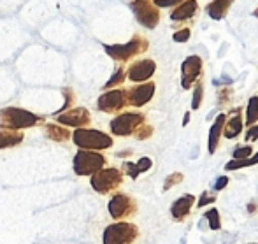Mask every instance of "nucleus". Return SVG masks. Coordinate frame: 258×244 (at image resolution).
<instances>
[{
    "mask_svg": "<svg viewBox=\"0 0 258 244\" xmlns=\"http://www.w3.org/2000/svg\"><path fill=\"white\" fill-rule=\"evenodd\" d=\"M44 118L32 111L21 107H4L0 109V129L6 130H25L39 125Z\"/></svg>",
    "mask_w": 258,
    "mask_h": 244,
    "instance_id": "obj_1",
    "label": "nucleus"
},
{
    "mask_svg": "<svg viewBox=\"0 0 258 244\" xmlns=\"http://www.w3.org/2000/svg\"><path fill=\"white\" fill-rule=\"evenodd\" d=\"M148 48H150L148 39L141 34H136L126 44H105L104 51L114 62H121L123 64V62H128L132 58L139 56V54L146 53Z\"/></svg>",
    "mask_w": 258,
    "mask_h": 244,
    "instance_id": "obj_2",
    "label": "nucleus"
},
{
    "mask_svg": "<svg viewBox=\"0 0 258 244\" xmlns=\"http://www.w3.org/2000/svg\"><path fill=\"white\" fill-rule=\"evenodd\" d=\"M72 141L81 149H93V151H102L112 146V137L100 130L93 129H76L72 132Z\"/></svg>",
    "mask_w": 258,
    "mask_h": 244,
    "instance_id": "obj_3",
    "label": "nucleus"
},
{
    "mask_svg": "<svg viewBox=\"0 0 258 244\" xmlns=\"http://www.w3.org/2000/svg\"><path fill=\"white\" fill-rule=\"evenodd\" d=\"M105 165V156L93 149H81L74 156V172L78 176H92Z\"/></svg>",
    "mask_w": 258,
    "mask_h": 244,
    "instance_id": "obj_4",
    "label": "nucleus"
},
{
    "mask_svg": "<svg viewBox=\"0 0 258 244\" xmlns=\"http://www.w3.org/2000/svg\"><path fill=\"white\" fill-rule=\"evenodd\" d=\"M139 235V228L134 223L119 221V223L109 225L104 230L102 242L104 244H132Z\"/></svg>",
    "mask_w": 258,
    "mask_h": 244,
    "instance_id": "obj_5",
    "label": "nucleus"
},
{
    "mask_svg": "<svg viewBox=\"0 0 258 244\" xmlns=\"http://www.w3.org/2000/svg\"><path fill=\"white\" fill-rule=\"evenodd\" d=\"M121 183H123V172L114 169V167H109V169H104L102 167L95 174H92V179H90V185H92L93 190L102 195L111 194Z\"/></svg>",
    "mask_w": 258,
    "mask_h": 244,
    "instance_id": "obj_6",
    "label": "nucleus"
},
{
    "mask_svg": "<svg viewBox=\"0 0 258 244\" xmlns=\"http://www.w3.org/2000/svg\"><path fill=\"white\" fill-rule=\"evenodd\" d=\"M144 121H146V116H144L143 112H137V111L123 112V114H118L111 121V132L118 137L134 136V132H136Z\"/></svg>",
    "mask_w": 258,
    "mask_h": 244,
    "instance_id": "obj_7",
    "label": "nucleus"
},
{
    "mask_svg": "<svg viewBox=\"0 0 258 244\" xmlns=\"http://www.w3.org/2000/svg\"><path fill=\"white\" fill-rule=\"evenodd\" d=\"M130 9L136 14V20L150 30L156 28L160 23V7L155 6L153 0H132Z\"/></svg>",
    "mask_w": 258,
    "mask_h": 244,
    "instance_id": "obj_8",
    "label": "nucleus"
},
{
    "mask_svg": "<svg viewBox=\"0 0 258 244\" xmlns=\"http://www.w3.org/2000/svg\"><path fill=\"white\" fill-rule=\"evenodd\" d=\"M128 105V97H126V90L123 88H111L99 97L97 100V107L102 112L112 114V112H119L123 107Z\"/></svg>",
    "mask_w": 258,
    "mask_h": 244,
    "instance_id": "obj_9",
    "label": "nucleus"
},
{
    "mask_svg": "<svg viewBox=\"0 0 258 244\" xmlns=\"http://www.w3.org/2000/svg\"><path fill=\"white\" fill-rule=\"evenodd\" d=\"M56 123L63 127H74V129H88L92 123V114L86 107H72L56 114Z\"/></svg>",
    "mask_w": 258,
    "mask_h": 244,
    "instance_id": "obj_10",
    "label": "nucleus"
},
{
    "mask_svg": "<svg viewBox=\"0 0 258 244\" xmlns=\"http://www.w3.org/2000/svg\"><path fill=\"white\" fill-rule=\"evenodd\" d=\"M107 209H109V214H111L114 220H121V218L136 214L137 204L132 197L123 195V194H116L111 200H109Z\"/></svg>",
    "mask_w": 258,
    "mask_h": 244,
    "instance_id": "obj_11",
    "label": "nucleus"
},
{
    "mask_svg": "<svg viewBox=\"0 0 258 244\" xmlns=\"http://www.w3.org/2000/svg\"><path fill=\"white\" fill-rule=\"evenodd\" d=\"M202 58L199 54H191L181 65V86L184 90H190L191 85L197 83V79L202 74Z\"/></svg>",
    "mask_w": 258,
    "mask_h": 244,
    "instance_id": "obj_12",
    "label": "nucleus"
},
{
    "mask_svg": "<svg viewBox=\"0 0 258 244\" xmlns=\"http://www.w3.org/2000/svg\"><path fill=\"white\" fill-rule=\"evenodd\" d=\"M156 71V64L151 58H143V60L134 62L126 71V78L134 83H146L148 79L153 78Z\"/></svg>",
    "mask_w": 258,
    "mask_h": 244,
    "instance_id": "obj_13",
    "label": "nucleus"
},
{
    "mask_svg": "<svg viewBox=\"0 0 258 244\" xmlns=\"http://www.w3.org/2000/svg\"><path fill=\"white\" fill-rule=\"evenodd\" d=\"M155 83H143L139 86H134V88L126 90V97H128V104L134 107H143L148 102L153 98L155 95Z\"/></svg>",
    "mask_w": 258,
    "mask_h": 244,
    "instance_id": "obj_14",
    "label": "nucleus"
},
{
    "mask_svg": "<svg viewBox=\"0 0 258 244\" xmlns=\"http://www.w3.org/2000/svg\"><path fill=\"white\" fill-rule=\"evenodd\" d=\"M194 204H195V197L191 194H184L170 206V214H172V218L176 221H183L190 214Z\"/></svg>",
    "mask_w": 258,
    "mask_h": 244,
    "instance_id": "obj_15",
    "label": "nucleus"
},
{
    "mask_svg": "<svg viewBox=\"0 0 258 244\" xmlns=\"http://www.w3.org/2000/svg\"><path fill=\"white\" fill-rule=\"evenodd\" d=\"M199 11V2L197 0H183L181 4H177L174 7V11L170 13V20L172 21H184L191 20Z\"/></svg>",
    "mask_w": 258,
    "mask_h": 244,
    "instance_id": "obj_16",
    "label": "nucleus"
},
{
    "mask_svg": "<svg viewBox=\"0 0 258 244\" xmlns=\"http://www.w3.org/2000/svg\"><path fill=\"white\" fill-rule=\"evenodd\" d=\"M241 112V109H235V111H232V116L228 118V121H225L223 125V136L227 137V139H235V137H239V134L242 132V116L239 114Z\"/></svg>",
    "mask_w": 258,
    "mask_h": 244,
    "instance_id": "obj_17",
    "label": "nucleus"
},
{
    "mask_svg": "<svg viewBox=\"0 0 258 244\" xmlns=\"http://www.w3.org/2000/svg\"><path fill=\"white\" fill-rule=\"evenodd\" d=\"M225 121H227V116L218 114V118L214 119L213 127H211V130H209V153L211 155H214L218 146H220V139H221V136H223Z\"/></svg>",
    "mask_w": 258,
    "mask_h": 244,
    "instance_id": "obj_18",
    "label": "nucleus"
},
{
    "mask_svg": "<svg viewBox=\"0 0 258 244\" xmlns=\"http://www.w3.org/2000/svg\"><path fill=\"white\" fill-rule=\"evenodd\" d=\"M44 132L48 136V139L54 141V143H67L69 139H72V132L69 129H65L60 123H48L44 125Z\"/></svg>",
    "mask_w": 258,
    "mask_h": 244,
    "instance_id": "obj_19",
    "label": "nucleus"
},
{
    "mask_svg": "<svg viewBox=\"0 0 258 244\" xmlns=\"http://www.w3.org/2000/svg\"><path fill=\"white\" fill-rule=\"evenodd\" d=\"M234 2H235V0H213V2L206 7V11H207V14L213 18V20L220 21V20H223V18L227 16L228 9H230Z\"/></svg>",
    "mask_w": 258,
    "mask_h": 244,
    "instance_id": "obj_20",
    "label": "nucleus"
},
{
    "mask_svg": "<svg viewBox=\"0 0 258 244\" xmlns=\"http://www.w3.org/2000/svg\"><path fill=\"white\" fill-rule=\"evenodd\" d=\"M25 139L23 132L21 130H6L0 129V149L14 148L18 144H21Z\"/></svg>",
    "mask_w": 258,
    "mask_h": 244,
    "instance_id": "obj_21",
    "label": "nucleus"
},
{
    "mask_svg": "<svg viewBox=\"0 0 258 244\" xmlns=\"http://www.w3.org/2000/svg\"><path fill=\"white\" fill-rule=\"evenodd\" d=\"M258 163V153L256 155H251L248 158H234L225 165L227 170H239V169H244V167H251V165H256Z\"/></svg>",
    "mask_w": 258,
    "mask_h": 244,
    "instance_id": "obj_22",
    "label": "nucleus"
},
{
    "mask_svg": "<svg viewBox=\"0 0 258 244\" xmlns=\"http://www.w3.org/2000/svg\"><path fill=\"white\" fill-rule=\"evenodd\" d=\"M258 121V97H251L248 100V107H246V125L251 127Z\"/></svg>",
    "mask_w": 258,
    "mask_h": 244,
    "instance_id": "obj_23",
    "label": "nucleus"
},
{
    "mask_svg": "<svg viewBox=\"0 0 258 244\" xmlns=\"http://www.w3.org/2000/svg\"><path fill=\"white\" fill-rule=\"evenodd\" d=\"M125 79H126V71H125V69H123V67L116 69V72L111 76V79H109V81L104 85V90H111V88H114V86L123 85V83H125Z\"/></svg>",
    "mask_w": 258,
    "mask_h": 244,
    "instance_id": "obj_24",
    "label": "nucleus"
},
{
    "mask_svg": "<svg viewBox=\"0 0 258 244\" xmlns=\"http://www.w3.org/2000/svg\"><path fill=\"white\" fill-rule=\"evenodd\" d=\"M206 218H207V221H209L211 230H220V227H221L220 211H218V209H209V211H206Z\"/></svg>",
    "mask_w": 258,
    "mask_h": 244,
    "instance_id": "obj_25",
    "label": "nucleus"
},
{
    "mask_svg": "<svg viewBox=\"0 0 258 244\" xmlns=\"http://www.w3.org/2000/svg\"><path fill=\"white\" fill-rule=\"evenodd\" d=\"M202 95H204V86L199 83V85L195 86V90H194V98H191V109H194V111H197V109L201 107Z\"/></svg>",
    "mask_w": 258,
    "mask_h": 244,
    "instance_id": "obj_26",
    "label": "nucleus"
},
{
    "mask_svg": "<svg viewBox=\"0 0 258 244\" xmlns=\"http://www.w3.org/2000/svg\"><path fill=\"white\" fill-rule=\"evenodd\" d=\"M134 136H136V139H139V141H144V139H148V137H151L153 136V127L151 125H141L139 129L134 132Z\"/></svg>",
    "mask_w": 258,
    "mask_h": 244,
    "instance_id": "obj_27",
    "label": "nucleus"
},
{
    "mask_svg": "<svg viewBox=\"0 0 258 244\" xmlns=\"http://www.w3.org/2000/svg\"><path fill=\"white\" fill-rule=\"evenodd\" d=\"M181 181H183V174H181V172L170 174V176L165 179V185H163V190H170V188H172L174 185L181 183Z\"/></svg>",
    "mask_w": 258,
    "mask_h": 244,
    "instance_id": "obj_28",
    "label": "nucleus"
},
{
    "mask_svg": "<svg viewBox=\"0 0 258 244\" xmlns=\"http://www.w3.org/2000/svg\"><path fill=\"white\" fill-rule=\"evenodd\" d=\"M251 155H253V148L249 146V144L234 149V158H248V156H251Z\"/></svg>",
    "mask_w": 258,
    "mask_h": 244,
    "instance_id": "obj_29",
    "label": "nucleus"
},
{
    "mask_svg": "<svg viewBox=\"0 0 258 244\" xmlns=\"http://www.w3.org/2000/svg\"><path fill=\"white\" fill-rule=\"evenodd\" d=\"M190 35H191V30H190V28H181V30H177L176 34L172 35V39H174L176 42H188Z\"/></svg>",
    "mask_w": 258,
    "mask_h": 244,
    "instance_id": "obj_30",
    "label": "nucleus"
},
{
    "mask_svg": "<svg viewBox=\"0 0 258 244\" xmlns=\"http://www.w3.org/2000/svg\"><path fill=\"white\" fill-rule=\"evenodd\" d=\"M123 170H125V172L128 174L132 179H137V177H139V174H141L139 169H137V165H136V163H132V162L123 163Z\"/></svg>",
    "mask_w": 258,
    "mask_h": 244,
    "instance_id": "obj_31",
    "label": "nucleus"
},
{
    "mask_svg": "<svg viewBox=\"0 0 258 244\" xmlns=\"http://www.w3.org/2000/svg\"><path fill=\"white\" fill-rule=\"evenodd\" d=\"M136 165H137V169H139V172H148V170L153 167V162H151V158H148V156H143Z\"/></svg>",
    "mask_w": 258,
    "mask_h": 244,
    "instance_id": "obj_32",
    "label": "nucleus"
},
{
    "mask_svg": "<svg viewBox=\"0 0 258 244\" xmlns=\"http://www.w3.org/2000/svg\"><path fill=\"white\" fill-rule=\"evenodd\" d=\"M258 139V125H251L248 127L246 130V136H244V141L246 143H253V141Z\"/></svg>",
    "mask_w": 258,
    "mask_h": 244,
    "instance_id": "obj_33",
    "label": "nucleus"
},
{
    "mask_svg": "<svg viewBox=\"0 0 258 244\" xmlns=\"http://www.w3.org/2000/svg\"><path fill=\"white\" fill-rule=\"evenodd\" d=\"M214 200H216V197H214V195H209L207 192H204V194L201 195V199H199L197 207H204L206 204H213Z\"/></svg>",
    "mask_w": 258,
    "mask_h": 244,
    "instance_id": "obj_34",
    "label": "nucleus"
},
{
    "mask_svg": "<svg viewBox=\"0 0 258 244\" xmlns=\"http://www.w3.org/2000/svg\"><path fill=\"white\" fill-rule=\"evenodd\" d=\"M181 2H183V0H153V4L156 7H172Z\"/></svg>",
    "mask_w": 258,
    "mask_h": 244,
    "instance_id": "obj_35",
    "label": "nucleus"
},
{
    "mask_svg": "<svg viewBox=\"0 0 258 244\" xmlns=\"http://www.w3.org/2000/svg\"><path fill=\"white\" fill-rule=\"evenodd\" d=\"M227 185H228V177L227 176H221V177H218V179H216V183H214L213 188L218 192V190H223Z\"/></svg>",
    "mask_w": 258,
    "mask_h": 244,
    "instance_id": "obj_36",
    "label": "nucleus"
},
{
    "mask_svg": "<svg viewBox=\"0 0 258 244\" xmlns=\"http://www.w3.org/2000/svg\"><path fill=\"white\" fill-rule=\"evenodd\" d=\"M188 121H190V112H184V119H183V125L186 127Z\"/></svg>",
    "mask_w": 258,
    "mask_h": 244,
    "instance_id": "obj_37",
    "label": "nucleus"
}]
</instances>
